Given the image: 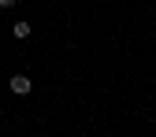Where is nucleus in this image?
I'll list each match as a JSON object with an SVG mask.
<instances>
[{"mask_svg": "<svg viewBox=\"0 0 156 137\" xmlns=\"http://www.w3.org/2000/svg\"><path fill=\"white\" fill-rule=\"evenodd\" d=\"M30 89H34V85H30L26 74H15V78H11V93H15V96H26Z\"/></svg>", "mask_w": 156, "mask_h": 137, "instance_id": "1", "label": "nucleus"}, {"mask_svg": "<svg viewBox=\"0 0 156 137\" xmlns=\"http://www.w3.org/2000/svg\"><path fill=\"white\" fill-rule=\"evenodd\" d=\"M11 33L19 37V41H23V37H30V22H15V26H11Z\"/></svg>", "mask_w": 156, "mask_h": 137, "instance_id": "2", "label": "nucleus"}, {"mask_svg": "<svg viewBox=\"0 0 156 137\" xmlns=\"http://www.w3.org/2000/svg\"><path fill=\"white\" fill-rule=\"evenodd\" d=\"M0 8H15V0H0Z\"/></svg>", "mask_w": 156, "mask_h": 137, "instance_id": "3", "label": "nucleus"}]
</instances>
